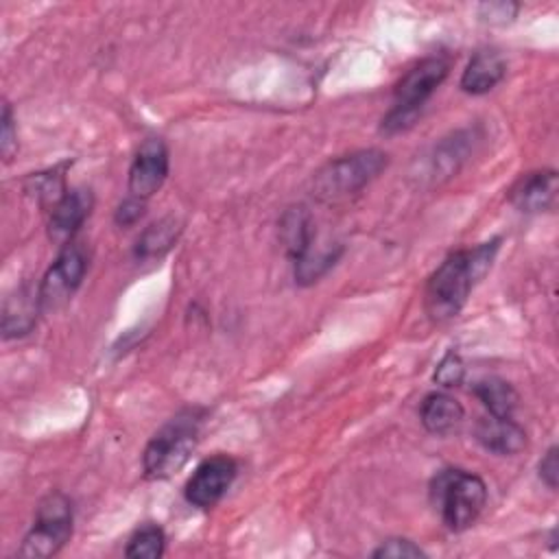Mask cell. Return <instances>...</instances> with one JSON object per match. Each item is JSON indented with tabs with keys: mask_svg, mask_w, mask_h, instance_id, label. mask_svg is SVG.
<instances>
[{
	"mask_svg": "<svg viewBox=\"0 0 559 559\" xmlns=\"http://www.w3.org/2000/svg\"><path fill=\"white\" fill-rule=\"evenodd\" d=\"M498 242L496 238L474 249L454 251L435 269L424 293V308L430 321L445 323L461 312L469 290L491 266Z\"/></svg>",
	"mask_w": 559,
	"mask_h": 559,
	"instance_id": "obj_1",
	"label": "cell"
},
{
	"mask_svg": "<svg viewBox=\"0 0 559 559\" xmlns=\"http://www.w3.org/2000/svg\"><path fill=\"white\" fill-rule=\"evenodd\" d=\"M428 493L441 522L454 533L469 528L487 502L485 480L465 469L437 472Z\"/></svg>",
	"mask_w": 559,
	"mask_h": 559,
	"instance_id": "obj_2",
	"label": "cell"
},
{
	"mask_svg": "<svg viewBox=\"0 0 559 559\" xmlns=\"http://www.w3.org/2000/svg\"><path fill=\"white\" fill-rule=\"evenodd\" d=\"M448 70L450 63L443 57H426L413 66L395 85L393 107L382 118L380 131L384 135H393L413 127L428 98L448 76Z\"/></svg>",
	"mask_w": 559,
	"mask_h": 559,
	"instance_id": "obj_3",
	"label": "cell"
},
{
	"mask_svg": "<svg viewBox=\"0 0 559 559\" xmlns=\"http://www.w3.org/2000/svg\"><path fill=\"white\" fill-rule=\"evenodd\" d=\"M389 164V155L380 148L354 151L328 162L312 177V194L323 203L343 201L360 192L369 181H373Z\"/></svg>",
	"mask_w": 559,
	"mask_h": 559,
	"instance_id": "obj_4",
	"label": "cell"
},
{
	"mask_svg": "<svg viewBox=\"0 0 559 559\" xmlns=\"http://www.w3.org/2000/svg\"><path fill=\"white\" fill-rule=\"evenodd\" d=\"M201 415L194 408L181 411L168 424H164L146 443L142 454V467L146 478H166L177 472L194 450L199 441Z\"/></svg>",
	"mask_w": 559,
	"mask_h": 559,
	"instance_id": "obj_5",
	"label": "cell"
},
{
	"mask_svg": "<svg viewBox=\"0 0 559 559\" xmlns=\"http://www.w3.org/2000/svg\"><path fill=\"white\" fill-rule=\"evenodd\" d=\"M72 535V502L66 493H48L35 513V522L26 533L20 557H52Z\"/></svg>",
	"mask_w": 559,
	"mask_h": 559,
	"instance_id": "obj_6",
	"label": "cell"
},
{
	"mask_svg": "<svg viewBox=\"0 0 559 559\" xmlns=\"http://www.w3.org/2000/svg\"><path fill=\"white\" fill-rule=\"evenodd\" d=\"M85 271H87L85 249L74 240L66 242L39 282L37 295H39L41 312H50L68 304L76 293V288L81 286Z\"/></svg>",
	"mask_w": 559,
	"mask_h": 559,
	"instance_id": "obj_7",
	"label": "cell"
},
{
	"mask_svg": "<svg viewBox=\"0 0 559 559\" xmlns=\"http://www.w3.org/2000/svg\"><path fill=\"white\" fill-rule=\"evenodd\" d=\"M236 472H238L236 461L227 454H216L205 459L186 483V489H183L186 500L199 509L214 507L234 483Z\"/></svg>",
	"mask_w": 559,
	"mask_h": 559,
	"instance_id": "obj_8",
	"label": "cell"
},
{
	"mask_svg": "<svg viewBox=\"0 0 559 559\" xmlns=\"http://www.w3.org/2000/svg\"><path fill=\"white\" fill-rule=\"evenodd\" d=\"M168 177V148L159 138H148L138 148L129 168V192L138 199L155 194Z\"/></svg>",
	"mask_w": 559,
	"mask_h": 559,
	"instance_id": "obj_9",
	"label": "cell"
},
{
	"mask_svg": "<svg viewBox=\"0 0 559 559\" xmlns=\"http://www.w3.org/2000/svg\"><path fill=\"white\" fill-rule=\"evenodd\" d=\"M94 205V197L87 188H74L68 190L55 205L50 212V221H48V236L55 242H70L72 236L76 234V229L83 225V221L90 216Z\"/></svg>",
	"mask_w": 559,
	"mask_h": 559,
	"instance_id": "obj_10",
	"label": "cell"
},
{
	"mask_svg": "<svg viewBox=\"0 0 559 559\" xmlns=\"http://www.w3.org/2000/svg\"><path fill=\"white\" fill-rule=\"evenodd\" d=\"M555 197H557L555 170L526 173L509 190V201L524 214L548 210L555 203Z\"/></svg>",
	"mask_w": 559,
	"mask_h": 559,
	"instance_id": "obj_11",
	"label": "cell"
},
{
	"mask_svg": "<svg viewBox=\"0 0 559 559\" xmlns=\"http://www.w3.org/2000/svg\"><path fill=\"white\" fill-rule=\"evenodd\" d=\"M474 435L485 450L500 456L518 454L526 445L524 428L511 417H498V415L480 417L474 428Z\"/></svg>",
	"mask_w": 559,
	"mask_h": 559,
	"instance_id": "obj_12",
	"label": "cell"
},
{
	"mask_svg": "<svg viewBox=\"0 0 559 559\" xmlns=\"http://www.w3.org/2000/svg\"><path fill=\"white\" fill-rule=\"evenodd\" d=\"M507 74V61L496 50H478L461 74V90L467 94H485L493 90Z\"/></svg>",
	"mask_w": 559,
	"mask_h": 559,
	"instance_id": "obj_13",
	"label": "cell"
},
{
	"mask_svg": "<svg viewBox=\"0 0 559 559\" xmlns=\"http://www.w3.org/2000/svg\"><path fill=\"white\" fill-rule=\"evenodd\" d=\"M312 216L304 205L288 207L280 218V240L288 258L301 260L312 245Z\"/></svg>",
	"mask_w": 559,
	"mask_h": 559,
	"instance_id": "obj_14",
	"label": "cell"
},
{
	"mask_svg": "<svg viewBox=\"0 0 559 559\" xmlns=\"http://www.w3.org/2000/svg\"><path fill=\"white\" fill-rule=\"evenodd\" d=\"M463 406L448 393H430L421 402L419 419L432 435H450L463 421Z\"/></svg>",
	"mask_w": 559,
	"mask_h": 559,
	"instance_id": "obj_15",
	"label": "cell"
},
{
	"mask_svg": "<svg viewBox=\"0 0 559 559\" xmlns=\"http://www.w3.org/2000/svg\"><path fill=\"white\" fill-rule=\"evenodd\" d=\"M37 310H41L37 290H31L28 286H22L4 304V312H2V332H4V336L9 338V336L26 334L35 323V312Z\"/></svg>",
	"mask_w": 559,
	"mask_h": 559,
	"instance_id": "obj_16",
	"label": "cell"
},
{
	"mask_svg": "<svg viewBox=\"0 0 559 559\" xmlns=\"http://www.w3.org/2000/svg\"><path fill=\"white\" fill-rule=\"evenodd\" d=\"M179 231H181V227L175 218H162V221L148 225L135 242V258L138 260L162 258L175 245Z\"/></svg>",
	"mask_w": 559,
	"mask_h": 559,
	"instance_id": "obj_17",
	"label": "cell"
},
{
	"mask_svg": "<svg viewBox=\"0 0 559 559\" xmlns=\"http://www.w3.org/2000/svg\"><path fill=\"white\" fill-rule=\"evenodd\" d=\"M472 391L485 404L489 415H498V417H511L520 400L515 389L507 380L496 376L478 380Z\"/></svg>",
	"mask_w": 559,
	"mask_h": 559,
	"instance_id": "obj_18",
	"label": "cell"
},
{
	"mask_svg": "<svg viewBox=\"0 0 559 559\" xmlns=\"http://www.w3.org/2000/svg\"><path fill=\"white\" fill-rule=\"evenodd\" d=\"M474 131H459L452 138L443 140L437 151H435V159H432V168L435 173L441 175H452L459 170V166L467 159V155L474 151Z\"/></svg>",
	"mask_w": 559,
	"mask_h": 559,
	"instance_id": "obj_19",
	"label": "cell"
},
{
	"mask_svg": "<svg viewBox=\"0 0 559 559\" xmlns=\"http://www.w3.org/2000/svg\"><path fill=\"white\" fill-rule=\"evenodd\" d=\"M164 531L157 524H144L131 535L124 555L129 559H157L164 555Z\"/></svg>",
	"mask_w": 559,
	"mask_h": 559,
	"instance_id": "obj_20",
	"label": "cell"
},
{
	"mask_svg": "<svg viewBox=\"0 0 559 559\" xmlns=\"http://www.w3.org/2000/svg\"><path fill=\"white\" fill-rule=\"evenodd\" d=\"M373 557L376 559H406V557H426V552L411 539H404V537H393V539H386L382 542L376 550H373Z\"/></svg>",
	"mask_w": 559,
	"mask_h": 559,
	"instance_id": "obj_21",
	"label": "cell"
},
{
	"mask_svg": "<svg viewBox=\"0 0 559 559\" xmlns=\"http://www.w3.org/2000/svg\"><path fill=\"white\" fill-rule=\"evenodd\" d=\"M463 376H465V367L456 352H448L435 369V380L441 386H456V384H461Z\"/></svg>",
	"mask_w": 559,
	"mask_h": 559,
	"instance_id": "obj_22",
	"label": "cell"
},
{
	"mask_svg": "<svg viewBox=\"0 0 559 559\" xmlns=\"http://www.w3.org/2000/svg\"><path fill=\"white\" fill-rule=\"evenodd\" d=\"M15 151H17V131H15L11 107H9V103H4V107H2V131H0V153L9 162Z\"/></svg>",
	"mask_w": 559,
	"mask_h": 559,
	"instance_id": "obj_23",
	"label": "cell"
},
{
	"mask_svg": "<svg viewBox=\"0 0 559 559\" xmlns=\"http://www.w3.org/2000/svg\"><path fill=\"white\" fill-rule=\"evenodd\" d=\"M515 13H518V4H511V2L480 4V17L491 24H504V22L513 20Z\"/></svg>",
	"mask_w": 559,
	"mask_h": 559,
	"instance_id": "obj_24",
	"label": "cell"
},
{
	"mask_svg": "<svg viewBox=\"0 0 559 559\" xmlns=\"http://www.w3.org/2000/svg\"><path fill=\"white\" fill-rule=\"evenodd\" d=\"M144 214V199H138V197H129L124 199L118 210H116V223L122 225V227H129L133 225L135 221H140V216Z\"/></svg>",
	"mask_w": 559,
	"mask_h": 559,
	"instance_id": "obj_25",
	"label": "cell"
},
{
	"mask_svg": "<svg viewBox=\"0 0 559 559\" xmlns=\"http://www.w3.org/2000/svg\"><path fill=\"white\" fill-rule=\"evenodd\" d=\"M539 478L555 489L557 480H559V463H557V445H550L548 452L544 454V459L539 461Z\"/></svg>",
	"mask_w": 559,
	"mask_h": 559,
	"instance_id": "obj_26",
	"label": "cell"
}]
</instances>
